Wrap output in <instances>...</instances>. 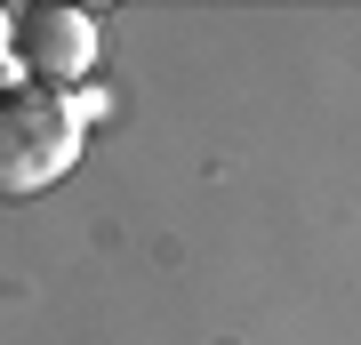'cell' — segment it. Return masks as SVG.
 Instances as JSON below:
<instances>
[{"mask_svg":"<svg viewBox=\"0 0 361 345\" xmlns=\"http://www.w3.org/2000/svg\"><path fill=\"white\" fill-rule=\"evenodd\" d=\"M80 104L73 89H40V80H16L0 89V201H32V193L65 185L80 169Z\"/></svg>","mask_w":361,"mask_h":345,"instance_id":"cell-1","label":"cell"},{"mask_svg":"<svg viewBox=\"0 0 361 345\" xmlns=\"http://www.w3.org/2000/svg\"><path fill=\"white\" fill-rule=\"evenodd\" d=\"M8 64L25 80H40V89H73L97 64V16L89 8H56V0L16 8L8 16Z\"/></svg>","mask_w":361,"mask_h":345,"instance_id":"cell-2","label":"cell"},{"mask_svg":"<svg viewBox=\"0 0 361 345\" xmlns=\"http://www.w3.org/2000/svg\"><path fill=\"white\" fill-rule=\"evenodd\" d=\"M0 56H8V8H0Z\"/></svg>","mask_w":361,"mask_h":345,"instance_id":"cell-3","label":"cell"}]
</instances>
